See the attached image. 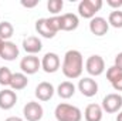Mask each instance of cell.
Here are the masks:
<instances>
[{"instance_id": "obj_24", "label": "cell", "mask_w": 122, "mask_h": 121, "mask_svg": "<svg viewBox=\"0 0 122 121\" xmlns=\"http://www.w3.org/2000/svg\"><path fill=\"white\" fill-rule=\"evenodd\" d=\"M48 26L51 27V30L54 33H58L61 30V16H51L47 19Z\"/></svg>"}, {"instance_id": "obj_3", "label": "cell", "mask_w": 122, "mask_h": 121, "mask_svg": "<svg viewBox=\"0 0 122 121\" xmlns=\"http://www.w3.org/2000/svg\"><path fill=\"white\" fill-rule=\"evenodd\" d=\"M102 7V0H81L78 4V13L84 19H94L95 13Z\"/></svg>"}, {"instance_id": "obj_11", "label": "cell", "mask_w": 122, "mask_h": 121, "mask_svg": "<svg viewBox=\"0 0 122 121\" xmlns=\"http://www.w3.org/2000/svg\"><path fill=\"white\" fill-rule=\"evenodd\" d=\"M54 86L48 81H41L37 87H36V97L40 101H48L53 98L54 95Z\"/></svg>"}, {"instance_id": "obj_25", "label": "cell", "mask_w": 122, "mask_h": 121, "mask_svg": "<svg viewBox=\"0 0 122 121\" xmlns=\"http://www.w3.org/2000/svg\"><path fill=\"white\" fill-rule=\"evenodd\" d=\"M122 74V70H119L118 67H115V66H111L108 70H107V78H108V81L109 83H112L118 76H121Z\"/></svg>"}, {"instance_id": "obj_16", "label": "cell", "mask_w": 122, "mask_h": 121, "mask_svg": "<svg viewBox=\"0 0 122 121\" xmlns=\"http://www.w3.org/2000/svg\"><path fill=\"white\" fill-rule=\"evenodd\" d=\"M80 24L78 16L74 13H65L61 16V30L64 31H72L75 30Z\"/></svg>"}, {"instance_id": "obj_21", "label": "cell", "mask_w": 122, "mask_h": 121, "mask_svg": "<svg viewBox=\"0 0 122 121\" xmlns=\"http://www.w3.org/2000/svg\"><path fill=\"white\" fill-rule=\"evenodd\" d=\"M108 24L115 27V29H122V11L121 10H114L108 16Z\"/></svg>"}, {"instance_id": "obj_1", "label": "cell", "mask_w": 122, "mask_h": 121, "mask_svg": "<svg viewBox=\"0 0 122 121\" xmlns=\"http://www.w3.org/2000/svg\"><path fill=\"white\" fill-rule=\"evenodd\" d=\"M62 74L67 78H80L84 70V59L82 54L78 50H68L64 54V60H62V66H61Z\"/></svg>"}, {"instance_id": "obj_15", "label": "cell", "mask_w": 122, "mask_h": 121, "mask_svg": "<svg viewBox=\"0 0 122 121\" xmlns=\"http://www.w3.org/2000/svg\"><path fill=\"white\" fill-rule=\"evenodd\" d=\"M102 114H104V110L99 104H88L85 111H84V117L85 121H101L102 120Z\"/></svg>"}, {"instance_id": "obj_22", "label": "cell", "mask_w": 122, "mask_h": 121, "mask_svg": "<svg viewBox=\"0 0 122 121\" xmlns=\"http://www.w3.org/2000/svg\"><path fill=\"white\" fill-rule=\"evenodd\" d=\"M11 77H13V73L10 71L9 67H0V84H1L3 87L10 86Z\"/></svg>"}, {"instance_id": "obj_6", "label": "cell", "mask_w": 122, "mask_h": 121, "mask_svg": "<svg viewBox=\"0 0 122 121\" xmlns=\"http://www.w3.org/2000/svg\"><path fill=\"white\" fill-rule=\"evenodd\" d=\"M23 114H24V118L27 121H40L43 118V114H44V110L41 107L40 103L37 101H29L24 108H23Z\"/></svg>"}, {"instance_id": "obj_17", "label": "cell", "mask_w": 122, "mask_h": 121, "mask_svg": "<svg viewBox=\"0 0 122 121\" xmlns=\"http://www.w3.org/2000/svg\"><path fill=\"white\" fill-rule=\"evenodd\" d=\"M29 84V78L24 73H14L13 77H11V83H10V87L13 91H19L26 88Z\"/></svg>"}, {"instance_id": "obj_31", "label": "cell", "mask_w": 122, "mask_h": 121, "mask_svg": "<svg viewBox=\"0 0 122 121\" xmlns=\"http://www.w3.org/2000/svg\"><path fill=\"white\" fill-rule=\"evenodd\" d=\"M117 121H122V111L118 114V116H117Z\"/></svg>"}, {"instance_id": "obj_13", "label": "cell", "mask_w": 122, "mask_h": 121, "mask_svg": "<svg viewBox=\"0 0 122 121\" xmlns=\"http://www.w3.org/2000/svg\"><path fill=\"white\" fill-rule=\"evenodd\" d=\"M0 57L6 61H13L19 57V47L13 41H4L0 50Z\"/></svg>"}, {"instance_id": "obj_7", "label": "cell", "mask_w": 122, "mask_h": 121, "mask_svg": "<svg viewBox=\"0 0 122 121\" xmlns=\"http://www.w3.org/2000/svg\"><path fill=\"white\" fill-rule=\"evenodd\" d=\"M20 68L24 74H36L41 68V60L37 56H26L20 61Z\"/></svg>"}, {"instance_id": "obj_18", "label": "cell", "mask_w": 122, "mask_h": 121, "mask_svg": "<svg viewBox=\"0 0 122 121\" xmlns=\"http://www.w3.org/2000/svg\"><path fill=\"white\" fill-rule=\"evenodd\" d=\"M36 30H37V33L40 36H43L46 38H53L57 34V33H54V31L51 30V27L48 26L47 19H38L36 22Z\"/></svg>"}, {"instance_id": "obj_30", "label": "cell", "mask_w": 122, "mask_h": 121, "mask_svg": "<svg viewBox=\"0 0 122 121\" xmlns=\"http://www.w3.org/2000/svg\"><path fill=\"white\" fill-rule=\"evenodd\" d=\"M4 121H23V118H20V117H16V116H13V117H9V118H6Z\"/></svg>"}, {"instance_id": "obj_28", "label": "cell", "mask_w": 122, "mask_h": 121, "mask_svg": "<svg viewBox=\"0 0 122 121\" xmlns=\"http://www.w3.org/2000/svg\"><path fill=\"white\" fill-rule=\"evenodd\" d=\"M107 4L108 6H111V7H114V9H119L122 7V1H117V0H107Z\"/></svg>"}, {"instance_id": "obj_2", "label": "cell", "mask_w": 122, "mask_h": 121, "mask_svg": "<svg viewBox=\"0 0 122 121\" xmlns=\"http://www.w3.org/2000/svg\"><path fill=\"white\" fill-rule=\"evenodd\" d=\"M56 120L57 121H81L82 120V113L78 107L67 104V103H61L56 107L54 111Z\"/></svg>"}, {"instance_id": "obj_23", "label": "cell", "mask_w": 122, "mask_h": 121, "mask_svg": "<svg viewBox=\"0 0 122 121\" xmlns=\"http://www.w3.org/2000/svg\"><path fill=\"white\" fill-rule=\"evenodd\" d=\"M62 7H64V1L62 0H48V3H47L48 11L53 13L54 16H57L60 13L61 10H62Z\"/></svg>"}, {"instance_id": "obj_32", "label": "cell", "mask_w": 122, "mask_h": 121, "mask_svg": "<svg viewBox=\"0 0 122 121\" xmlns=\"http://www.w3.org/2000/svg\"><path fill=\"white\" fill-rule=\"evenodd\" d=\"M3 43H4V40H3V38H0V50H1V47H3Z\"/></svg>"}, {"instance_id": "obj_29", "label": "cell", "mask_w": 122, "mask_h": 121, "mask_svg": "<svg viewBox=\"0 0 122 121\" xmlns=\"http://www.w3.org/2000/svg\"><path fill=\"white\" fill-rule=\"evenodd\" d=\"M115 67H118L119 70H122V53H118L117 57H115Z\"/></svg>"}, {"instance_id": "obj_4", "label": "cell", "mask_w": 122, "mask_h": 121, "mask_svg": "<svg viewBox=\"0 0 122 121\" xmlns=\"http://www.w3.org/2000/svg\"><path fill=\"white\" fill-rule=\"evenodd\" d=\"M102 110L107 111L108 114H114V113H118L122 107V95L118 93H111V94H107L102 100Z\"/></svg>"}, {"instance_id": "obj_27", "label": "cell", "mask_w": 122, "mask_h": 121, "mask_svg": "<svg viewBox=\"0 0 122 121\" xmlns=\"http://www.w3.org/2000/svg\"><path fill=\"white\" fill-rule=\"evenodd\" d=\"M38 4V0H33V1H26V0H21V6L27 7V9H31V7H36Z\"/></svg>"}, {"instance_id": "obj_12", "label": "cell", "mask_w": 122, "mask_h": 121, "mask_svg": "<svg viewBox=\"0 0 122 121\" xmlns=\"http://www.w3.org/2000/svg\"><path fill=\"white\" fill-rule=\"evenodd\" d=\"M108 29H109V24H108V22L104 17H94L90 22V31L94 36L101 37V36L107 34Z\"/></svg>"}, {"instance_id": "obj_14", "label": "cell", "mask_w": 122, "mask_h": 121, "mask_svg": "<svg viewBox=\"0 0 122 121\" xmlns=\"http://www.w3.org/2000/svg\"><path fill=\"white\" fill-rule=\"evenodd\" d=\"M23 49L26 50V53H29L31 56H36L37 53L41 51L43 49V43L38 37L36 36H29L23 40Z\"/></svg>"}, {"instance_id": "obj_5", "label": "cell", "mask_w": 122, "mask_h": 121, "mask_svg": "<svg viewBox=\"0 0 122 121\" xmlns=\"http://www.w3.org/2000/svg\"><path fill=\"white\" fill-rule=\"evenodd\" d=\"M85 70L90 76H94V77H98L104 73L105 70V61L101 56L98 54H94V56H90L87 61H85Z\"/></svg>"}, {"instance_id": "obj_19", "label": "cell", "mask_w": 122, "mask_h": 121, "mask_svg": "<svg viewBox=\"0 0 122 121\" xmlns=\"http://www.w3.org/2000/svg\"><path fill=\"white\" fill-rule=\"evenodd\" d=\"M57 94L60 95L61 98L68 100V98H71L75 94V86L71 81H62L58 86V88H57Z\"/></svg>"}, {"instance_id": "obj_26", "label": "cell", "mask_w": 122, "mask_h": 121, "mask_svg": "<svg viewBox=\"0 0 122 121\" xmlns=\"http://www.w3.org/2000/svg\"><path fill=\"white\" fill-rule=\"evenodd\" d=\"M111 84H112V87H114V90L115 91H122V74L121 76H118Z\"/></svg>"}, {"instance_id": "obj_20", "label": "cell", "mask_w": 122, "mask_h": 121, "mask_svg": "<svg viewBox=\"0 0 122 121\" xmlns=\"http://www.w3.org/2000/svg\"><path fill=\"white\" fill-rule=\"evenodd\" d=\"M14 27L10 22H1L0 23V38H3L4 41H9V38L13 36Z\"/></svg>"}, {"instance_id": "obj_8", "label": "cell", "mask_w": 122, "mask_h": 121, "mask_svg": "<svg viewBox=\"0 0 122 121\" xmlns=\"http://www.w3.org/2000/svg\"><path fill=\"white\" fill-rule=\"evenodd\" d=\"M61 66V60L58 57V54L56 53H46L44 57L41 59V68L48 73V74H53L56 73Z\"/></svg>"}, {"instance_id": "obj_9", "label": "cell", "mask_w": 122, "mask_h": 121, "mask_svg": "<svg viewBox=\"0 0 122 121\" xmlns=\"http://www.w3.org/2000/svg\"><path fill=\"white\" fill-rule=\"evenodd\" d=\"M78 90L84 97H94L98 93V84L91 77H84L78 83Z\"/></svg>"}, {"instance_id": "obj_10", "label": "cell", "mask_w": 122, "mask_h": 121, "mask_svg": "<svg viewBox=\"0 0 122 121\" xmlns=\"http://www.w3.org/2000/svg\"><path fill=\"white\" fill-rule=\"evenodd\" d=\"M16 103H17L16 91L9 90V88L0 91V108L1 110H10L16 105Z\"/></svg>"}]
</instances>
